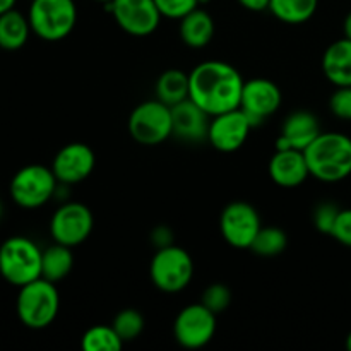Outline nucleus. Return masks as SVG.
Instances as JSON below:
<instances>
[{
  "label": "nucleus",
  "instance_id": "2eb2a0df",
  "mask_svg": "<svg viewBox=\"0 0 351 351\" xmlns=\"http://www.w3.org/2000/svg\"><path fill=\"white\" fill-rule=\"evenodd\" d=\"M95 151L88 144L72 143L55 154L51 170L60 184L72 185L86 180L95 170Z\"/></svg>",
  "mask_w": 351,
  "mask_h": 351
},
{
  "label": "nucleus",
  "instance_id": "4468645a",
  "mask_svg": "<svg viewBox=\"0 0 351 351\" xmlns=\"http://www.w3.org/2000/svg\"><path fill=\"white\" fill-rule=\"evenodd\" d=\"M281 105V91L273 81L264 77L243 82L240 108L247 113L252 125H259L267 117L278 112Z\"/></svg>",
  "mask_w": 351,
  "mask_h": 351
},
{
  "label": "nucleus",
  "instance_id": "9d476101",
  "mask_svg": "<svg viewBox=\"0 0 351 351\" xmlns=\"http://www.w3.org/2000/svg\"><path fill=\"white\" fill-rule=\"evenodd\" d=\"M95 226V218L88 206L81 202H65L55 211L50 221V233L57 243L67 247L86 242Z\"/></svg>",
  "mask_w": 351,
  "mask_h": 351
},
{
  "label": "nucleus",
  "instance_id": "0eeeda50",
  "mask_svg": "<svg viewBox=\"0 0 351 351\" xmlns=\"http://www.w3.org/2000/svg\"><path fill=\"white\" fill-rule=\"evenodd\" d=\"M57 177L51 168L27 165L10 180V197L24 209H36L47 204L57 192Z\"/></svg>",
  "mask_w": 351,
  "mask_h": 351
},
{
  "label": "nucleus",
  "instance_id": "a211bd4d",
  "mask_svg": "<svg viewBox=\"0 0 351 351\" xmlns=\"http://www.w3.org/2000/svg\"><path fill=\"white\" fill-rule=\"evenodd\" d=\"M321 134V125L314 113L295 112L285 120L281 136L276 141V149H300L305 147Z\"/></svg>",
  "mask_w": 351,
  "mask_h": 351
},
{
  "label": "nucleus",
  "instance_id": "a878e982",
  "mask_svg": "<svg viewBox=\"0 0 351 351\" xmlns=\"http://www.w3.org/2000/svg\"><path fill=\"white\" fill-rule=\"evenodd\" d=\"M81 346L84 351H119L123 346V341L113 326H95L84 332Z\"/></svg>",
  "mask_w": 351,
  "mask_h": 351
},
{
  "label": "nucleus",
  "instance_id": "7ed1b4c3",
  "mask_svg": "<svg viewBox=\"0 0 351 351\" xmlns=\"http://www.w3.org/2000/svg\"><path fill=\"white\" fill-rule=\"evenodd\" d=\"M17 317L26 328L45 329L57 319L60 297L55 283L38 278L19 288L17 295Z\"/></svg>",
  "mask_w": 351,
  "mask_h": 351
},
{
  "label": "nucleus",
  "instance_id": "5701e85b",
  "mask_svg": "<svg viewBox=\"0 0 351 351\" xmlns=\"http://www.w3.org/2000/svg\"><path fill=\"white\" fill-rule=\"evenodd\" d=\"M156 98L165 105L173 106L189 98V74L170 69L163 72L156 81Z\"/></svg>",
  "mask_w": 351,
  "mask_h": 351
},
{
  "label": "nucleus",
  "instance_id": "6e6552de",
  "mask_svg": "<svg viewBox=\"0 0 351 351\" xmlns=\"http://www.w3.org/2000/svg\"><path fill=\"white\" fill-rule=\"evenodd\" d=\"M129 134L143 146L165 143L173 134L171 106L158 98L137 105L129 117Z\"/></svg>",
  "mask_w": 351,
  "mask_h": 351
},
{
  "label": "nucleus",
  "instance_id": "ddd939ff",
  "mask_svg": "<svg viewBox=\"0 0 351 351\" xmlns=\"http://www.w3.org/2000/svg\"><path fill=\"white\" fill-rule=\"evenodd\" d=\"M252 127V122L242 108L230 110L213 117L209 122L208 141L221 153H233L245 144Z\"/></svg>",
  "mask_w": 351,
  "mask_h": 351
},
{
  "label": "nucleus",
  "instance_id": "bb28decb",
  "mask_svg": "<svg viewBox=\"0 0 351 351\" xmlns=\"http://www.w3.org/2000/svg\"><path fill=\"white\" fill-rule=\"evenodd\" d=\"M113 329L122 338L123 343L132 341V339L139 338V335L143 332L144 317L136 308H125V311L117 314L115 321H113Z\"/></svg>",
  "mask_w": 351,
  "mask_h": 351
},
{
  "label": "nucleus",
  "instance_id": "cd10ccee",
  "mask_svg": "<svg viewBox=\"0 0 351 351\" xmlns=\"http://www.w3.org/2000/svg\"><path fill=\"white\" fill-rule=\"evenodd\" d=\"M201 304L206 305L209 311L218 315L221 312H225L228 308V305L232 304V291L225 285L215 283L206 288L204 293H202Z\"/></svg>",
  "mask_w": 351,
  "mask_h": 351
},
{
  "label": "nucleus",
  "instance_id": "dca6fc26",
  "mask_svg": "<svg viewBox=\"0 0 351 351\" xmlns=\"http://www.w3.org/2000/svg\"><path fill=\"white\" fill-rule=\"evenodd\" d=\"M311 175L307 158L300 149H276L269 161V177L280 187L293 189Z\"/></svg>",
  "mask_w": 351,
  "mask_h": 351
},
{
  "label": "nucleus",
  "instance_id": "c9c22d12",
  "mask_svg": "<svg viewBox=\"0 0 351 351\" xmlns=\"http://www.w3.org/2000/svg\"><path fill=\"white\" fill-rule=\"evenodd\" d=\"M346 348L351 351V332L348 335V338H346Z\"/></svg>",
  "mask_w": 351,
  "mask_h": 351
},
{
  "label": "nucleus",
  "instance_id": "423d86ee",
  "mask_svg": "<svg viewBox=\"0 0 351 351\" xmlns=\"http://www.w3.org/2000/svg\"><path fill=\"white\" fill-rule=\"evenodd\" d=\"M149 276L158 290L165 293H178L192 281L194 261L182 247H160L151 259Z\"/></svg>",
  "mask_w": 351,
  "mask_h": 351
},
{
  "label": "nucleus",
  "instance_id": "c85d7f7f",
  "mask_svg": "<svg viewBox=\"0 0 351 351\" xmlns=\"http://www.w3.org/2000/svg\"><path fill=\"white\" fill-rule=\"evenodd\" d=\"M154 2L161 16L168 19H182L199 5V0H154Z\"/></svg>",
  "mask_w": 351,
  "mask_h": 351
},
{
  "label": "nucleus",
  "instance_id": "f704fd0d",
  "mask_svg": "<svg viewBox=\"0 0 351 351\" xmlns=\"http://www.w3.org/2000/svg\"><path fill=\"white\" fill-rule=\"evenodd\" d=\"M14 5H16V0H0V14L14 9Z\"/></svg>",
  "mask_w": 351,
  "mask_h": 351
},
{
  "label": "nucleus",
  "instance_id": "1a4fd4ad",
  "mask_svg": "<svg viewBox=\"0 0 351 351\" xmlns=\"http://www.w3.org/2000/svg\"><path fill=\"white\" fill-rule=\"evenodd\" d=\"M216 332V314L202 304H192L178 312L173 324V335L178 345L197 350L208 345Z\"/></svg>",
  "mask_w": 351,
  "mask_h": 351
},
{
  "label": "nucleus",
  "instance_id": "aec40b11",
  "mask_svg": "<svg viewBox=\"0 0 351 351\" xmlns=\"http://www.w3.org/2000/svg\"><path fill=\"white\" fill-rule=\"evenodd\" d=\"M213 36H215V21L206 10L194 9L180 19V38L187 47H206Z\"/></svg>",
  "mask_w": 351,
  "mask_h": 351
},
{
  "label": "nucleus",
  "instance_id": "412c9836",
  "mask_svg": "<svg viewBox=\"0 0 351 351\" xmlns=\"http://www.w3.org/2000/svg\"><path fill=\"white\" fill-rule=\"evenodd\" d=\"M31 24L24 14L10 9L0 14V48L7 51L19 50L26 45L31 33Z\"/></svg>",
  "mask_w": 351,
  "mask_h": 351
},
{
  "label": "nucleus",
  "instance_id": "20e7f679",
  "mask_svg": "<svg viewBox=\"0 0 351 351\" xmlns=\"http://www.w3.org/2000/svg\"><path fill=\"white\" fill-rule=\"evenodd\" d=\"M43 250L26 237H10L0 245V276L21 288L41 278Z\"/></svg>",
  "mask_w": 351,
  "mask_h": 351
},
{
  "label": "nucleus",
  "instance_id": "f8f14e48",
  "mask_svg": "<svg viewBox=\"0 0 351 351\" xmlns=\"http://www.w3.org/2000/svg\"><path fill=\"white\" fill-rule=\"evenodd\" d=\"M105 7L113 14L115 23L132 36H149L163 17L154 0H113Z\"/></svg>",
  "mask_w": 351,
  "mask_h": 351
},
{
  "label": "nucleus",
  "instance_id": "e433bc0d",
  "mask_svg": "<svg viewBox=\"0 0 351 351\" xmlns=\"http://www.w3.org/2000/svg\"><path fill=\"white\" fill-rule=\"evenodd\" d=\"M96 2H101V3H110V2H113V0H96Z\"/></svg>",
  "mask_w": 351,
  "mask_h": 351
},
{
  "label": "nucleus",
  "instance_id": "b1692460",
  "mask_svg": "<svg viewBox=\"0 0 351 351\" xmlns=\"http://www.w3.org/2000/svg\"><path fill=\"white\" fill-rule=\"evenodd\" d=\"M319 0H271L269 10L287 24L307 23L315 14Z\"/></svg>",
  "mask_w": 351,
  "mask_h": 351
},
{
  "label": "nucleus",
  "instance_id": "f257e3e1",
  "mask_svg": "<svg viewBox=\"0 0 351 351\" xmlns=\"http://www.w3.org/2000/svg\"><path fill=\"white\" fill-rule=\"evenodd\" d=\"M243 77L232 64L206 60L189 74V98L209 117L240 108Z\"/></svg>",
  "mask_w": 351,
  "mask_h": 351
},
{
  "label": "nucleus",
  "instance_id": "f3484780",
  "mask_svg": "<svg viewBox=\"0 0 351 351\" xmlns=\"http://www.w3.org/2000/svg\"><path fill=\"white\" fill-rule=\"evenodd\" d=\"M171 122H173V134L189 143L208 139L209 115L195 105L191 98L171 106Z\"/></svg>",
  "mask_w": 351,
  "mask_h": 351
},
{
  "label": "nucleus",
  "instance_id": "7c9ffc66",
  "mask_svg": "<svg viewBox=\"0 0 351 351\" xmlns=\"http://www.w3.org/2000/svg\"><path fill=\"white\" fill-rule=\"evenodd\" d=\"M329 106L338 119L351 120V86H341L336 89L329 99Z\"/></svg>",
  "mask_w": 351,
  "mask_h": 351
},
{
  "label": "nucleus",
  "instance_id": "c756f323",
  "mask_svg": "<svg viewBox=\"0 0 351 351\" xmlns=\"http://www.w3.org/2000/svg\"><path fill=\"white\" fill-rule=\"evenodd\" d=\"M339 211H341V209H338L335 204H331V202L319 204L314 211L315 228H317L321 233H328V235H331L332 226H335Z\"/></svg>",
  "mask_w": 351,
  "mask_h": 351
},
{
  "label": "nucleus",
  "instance_id": "6ab92c4d",
  "mask_svg": "<svg viewBox=\"0 0 351 351\" xmlns=\"http://www.w3.org/2000/svg\"><path fill=\"white\" fill-rule=\"evenodd\" d=\"M322 72L338 88L351 86V40L341 38L329 45L322 57Z\"/></svg>",
  "mask_w": 351,
  "mask_h": 351
},
{
  "label": "nucleus",
  "instance_id": "f03ea898",
  "mask_svg": "<svg viewBox=\"0 0 351 351\" xmlns=\"http://www.w3.org/2000/svg\"><path fill=\"white\" fill-rule=\"evenodd\" d=\"M308 170L321 182H339L351 175V139L339 132H321L305 147Z\"/></svg>",
  "mask_w": 351,
  "mask_h": 351
},
{
  "label": "nucleus",
  "instance_id": "4c0bfd02",
  "mask_svg": "<svg viewBox=\"0 0 351 351\" xmlns=\"http://www.w3.org/2000/svg\"><path fill=\"white\" fill-rule=\"evenodd\" d=\"M2 213H3V206H2V201H0V218H2Z\"/></svg>",
  "mask_w": 351,
  "mask_h": 351
},
{
  "label": "nucleus",
  "instance_id": "473e14b6",
  "mask_svg": "<svg viewBox=\"0 0 351 351\" xmlns=\"http://www.w3.org/2000/svg\"><path fill=\"white\" fill-rule=\"evenodd\" d=\"M239 2L240 5L252 10V12H263V10L269 9L271 0H239Z\"/></svg>",
  "mask_w": 351,
  "mask_h": 351
},
{
  "label": "nucleus",
  "instance_id": "72a5a7b5",
  "mask_svg": "<svg viewBox=\"0 0 351 351\" xmlns=\"http://www.w3.org/2000/svg\"><path fill=\"white\" fill-rule=\"evenodd\" d=\"M343 33H345V38L351 40V12L345 17V23H343Z\"/></svg>",
  "mask_w": 351,
  "mask_h": 351
},
{
  "label": "nucleus",
  "instance_id": "393cba45",
  "mask_svg": "<svg viewBox=\"0 0 351 351\" xmlns=\"http://www.w3.org/2000/svg\"><path fill=\"white\" fill-rule=\"evenodd\" d=\"M288 237L278 226H263L254 239L250 250L261 257H276L287 249Z\"/></svg>",
  "mask_w": 351,
  "mask_h": 351
},
{
  "label": "nucleus",
  "instance_id": "2f4dec72",
  "mask_svg": "<svg viewBox=\"0 0 351 351\" xmlns=\"http://www.w3.org/2000/svg\"><path fill=\"white\" fill-rule=\"evenodd\" d=\"M331 237H335L341 245L351 247V209H341L332 226Z\"/></svg>",
  "mask_w": 351,
  "mask_h": 351
},
{
  "label": "nucleus",
  "instance_id": "9b49d317",
  "mask_svg": "<svg viewBox=\"0 0 351 351\" xmlns=\"http://www.w3.org/2000/svg\"><path fill=\"white\" fill-rule=\"evenodd\" d=\"M219 228L226 242L235 249H250L254 239L263 228L261 216L249 202L235 201L226 206L219 218Z\"/></svg>",
  "mask_w": 351,
  "mask_h": 351
},
{
  "label": "nucleus",
  "instance_id": "58836bf2",
  "mask_svg": "<svg viewBox=\"0 0 351 351\" xmlns=\"http://www.w3.org/2000/svg\"><path fill=\"white\" fill-rule=\"evenodd\" d=\"M209 0H199V3H208Z\"/></svg>",
  "mask_w": 351,
  "mask_h": 351
},
{
  "label": "nucleus",
  "instance_id": "4be33fe9",
  "mask_svg": "<svg viewBox=\"0 0 351 351\" xmlns=\"http://www.w3.org/2000/svg\"><path fill=\"white\" fill-rule=\"evenodd\" d=\"M72 266H74V257H72L71 247L55 242V245L43 250L41 278L51 281V283H57L71 273Z\"/></svg>",
  "mask_w": 351,
  "mask_h": 351
},
{
  "label": "nucleus",
  "instance_id": "39448f33",
  "mask_svg": "<svg viewBox=\"0 0 351 351\" xmlns=\"http://www.w3.org/2000/svg\"><path fill=\"white\" fill-rule=\"evenodd\" d=\"M27 19L38 38L60 41L74 29L77 9L74 0H31Z\"/></svg>",
  "mask_w": 351,
  "mask_h": 351
}]
</instances>
